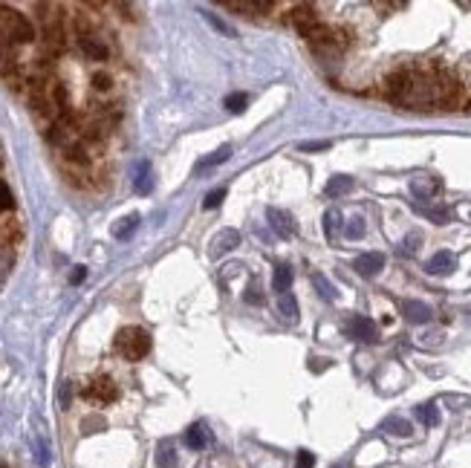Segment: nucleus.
Here are the masks:
<instances>
[{
	"mask_svg": "<svg viewBox=\"0 0 471 468\" xmlns=\"http://www.w3.org/2000/svg\"><path fill=\"white\" fill-rule=\"evenodd\" d=\"M185 445L191 448V451H203L205 445H208V431H205V425H191L185 431Z\"/></svg>",
	"mask_w": 471,
	"mask_h": 468,
	"instance_id": "15",
	"label": "nucleus"
},
{
	"mask_svg": "<svg viewBox=\"0 0 471 468\" xmlns=\"http://www.w3.org/2000/svg\"><path fill=\"white\" fill-rule=\"evenodd\" d=\"M278 312H280V318L295 324L298 321V301L287 292V295H278Z\"/></svg>",
	"mask_w": 471,
	"mask_h": 468,
	"instance_id": "19",
	"label": "nucleus"
},
{
	"mask_svg": "<svg viewBox=\"0 0 471 468\" xmlns=\"http://www.w3.org/2000/svg\"><path fill=\"white\" fill-rule=\"evenodd\" d=\"M312 287H316V292L324 298V301H335L338 298V292H335V287L330 284V280L321 275V272H316V275H312Z\"/></svg>",
	"mask_w": 471,
	"mask_h": 468,
	"instance_id": "25",
	"label": "nucleus"
},
{
	"mask_svg": "<svg viewBox=\"0 0 471 468\" xmlns=\"http://www.w3.org/2000/svg\"><path fill=\"white\" fill-rule=\"evenodd\" d=\"M402 316L411 321V324H428V321L434 318V312H431V306L422 304V301H405V304H402Z\"/></svg>",
	"mask_w": 471,
	"mask_h": 468,
	"instance_id": "8",
	"label": "nucleus"
},
{
	"mask_svg": "<svg viewBox=\"0 0 471 468\" xmlns=\"http://www.w3.org/2000/svg\"><path fill=\"white\" fill-rule=\"evenodd\" d=\"M295 468H316V457L309 451H298V460H295Z\"/></svg>",
	"mask_w": 471,
	"mask_h": 468,
	"instance_id": "35",
	"label": "nucleus"
},
{
	"mask_svg": "<svg viewBox=\"0 0 471 468\" xmlns=\"http://www.w3.org/2000/svg\"><path fill=\"white\" fill-rule=\"evenodd\" d=\"M327 148H330V142H304L301 145V150H306V153L309 150H327Z\"/></svg>",
	"mask_w": 471,
	"mask_h": 468,
	"instance_id": "40",
	"label": "nucleus"
},
{
	"mask_svg": "<svg viewBox=\"0 0 471 468\" xmlns=\"http://www.w3.org/2000/svg\"><path fill=\"white\" fill-rule=\"evenodd\" d=\"M290 287H292V269H290V266H278L275 275H272V289H275L278 295H287Z\"/></svg>",
	"mask_w": 471,
	"mask_h": 468,
	"instance_id": "20",
	"label": "nucleus"
},
{
	"mask_svg": "<svg viewBox=\"0 0 471 468\" xmlns=\"http://www.w3.org/2000/svg\"><path fill=\"white\" fill-rule=\"evenodd\" d=\"M419 243H422V237H419V234H411V237H405V248H402V252H405V255H414L417 248H419Z\"/></svg>",
	"mask_w": 471,
	"mask_h": 468,
	"instance_id": "37",
	"label": "nucleus"
},
{
	"mask_svg": "<svg viewBox=\"0 0 471 468\" xmlns=\"http://www.w3.org/2000/svg\"><path fill=\"white\" fill-rule=\"evenodd\" d=\"M116 350L128 359V361H136L142 356H148L150 350V338L139 330V327H124L119 335H116Z\"/></svg>",
	"mask_w": 471,
	"mask_h": 468,
	"instance_id": "2",
	"label": "nucleus"
},
{
	"mask_svg": "<svg viewBox=\"0 0 471 468\" xmlns=\"http://www.w3.org/2000/svg\"><path fill=\"white\" fill-rule=\"evenodd\" d=\"M200 15H203V18H205V20H208L214 29H217V32H223V35H229V38H234V35H237V32H234V29H232L226 20H220V18H217V15H211L208 9H203Z\"/></svg>",
	"mask_w": 471,
	"mask_h": 468,
	"instance_id": "27",
	"label": "nucleus"
},
{
	"mask_svg": "<svg viewBox=\"0 0 471 468\" xmlns=\"http://www.w3.org/2000/svg\"><path fill=\"white\" fill-rule=\"evenodd\" d=\"M20 67H18V55H15V47L6 44V41H0V76H4L6 81L12 76H18Z\"/></svg>",
	"mask_w": 471,
	"mask_h": 468,
	"instance_id": "10",
	"label": "nucleus"
},
{
	"mask_svg": "<svg viewBox=\"0 0 471 468\" xmlns=\"http://www.w3.org/2000/svg\"><path fill=\"white\" fill-rule=\"evenodd\" d=\"M156 465L160 468H177L179 465V457H177V445L174 443H160V451H156Z\"/></svg>",
	"mask_w": 471,
	"mask_h": 468,
	"instance_id": "18",
	"label": "nucleus"
},
{
	"mask_svg": "<svg viewBox=\"0 0 471 468\" xmlns=\"http://www.w3.org/2000/svg\"><path fill=\"white\" fill-rule=\"evenodd\" d=\"M240 246V234L234 232V229H223L217 237H214V248H211V255L214 258H220V255H226V252H232V248H237Z\"/></svg>",
	"mask_w": 471,
	"mask_h": 468,
	"instance_id": "13",
	"label": "nucleus"
},
{
	"mask_svg": "<svg viewBox=\"0 0 471 468\" xmlns=\"http://www.w3.org/2000/svg\"><path fill=\"white\" fill-rule=\"evenodd\" d=\"M0 41H6L12 47L15 44H29V41H35V26L29 23L20 12L0 6Z\"/></svg>",
	"mask_w": 471,
	"mask_h": 468,
	"instance_id": "1",
	"label": "nucleus"
},
{
	"mask_svg": "<svg viewBox=\"0 0 471 468\" xmlns=\"http://www.w3.org/2000/svg\"><path fill=\"white\" fill-rule=\"evenodd\" d=\"M411 73H414V70H396V73H390V76L385 78V92H388L393 102H399L402 92L407 90V84H411Z\"/></svg>",
	"mask_w": 471,
	"mask_h": 468,
	"instance_id": "7",
	"label": "nucleus"
},
{
	"mask_svg": "<svg viewBox=\"0 0 471 468\" xmlns=\"http://www.w3.org/2000/svg\"><path fill=\"white\" fill-rule=\"evenodd\" d=\"M353 269H356L362 277H376V275L385 269V255H382V252H364V255L356 258Z\"/></svg>",
	"mask_w": 471,
	"mask_h": 468,
	"instance_id": "5",
	"label": "nucleus"
},
{
	"mask_svg": "<svg viewBox=\"0 0 471 468\" xmlns=\"http://www.w3.org/2000/svg\"><path fill=\"white\" fill-rule=\"evenodd\" d=\"M246 104H249V96H246V92H232V96L226 99V107H229L232 113H243Z\"/></svg>",
	"mask_w": 471,
	"mask_h": 468,
	"instance_id": "30",
	"label": "nucleus"
},
{
	"mask_svg": "<svg viewBox=\"0 0 471 468\" xmlns=\"http://www.w3.org/2000/svg\"><path fill=\"white\" fill-rule=\"evenodd\" d=\"M417 419H419L425 428L439 425V411H436V404H419V408H417Z\"/></svg>",
	"mask_w": 471,
	"mask_h": 468,
	"instance_id": "26",
	"label": "nucleus"
},
{
	"mask_svg": "<svg viewBox=\"0 0 471 468\" xmlns=\"http://www.w3.org/2000/svg\"><path fill=\"white\" fill-rule=\"evenodd\" d=\"M266 220H269V226L280 234V237H292L298 229H295V220L287 214V211H280V208H266Z\"/></svg>",
	"mask_w": 471,
	"mask_h": 468,
	"instance_id": "6",
	"label": "nucleus"
},
{
	"mask_svg": "<svg viewBox=\"0 0 471 468\" xmlns=\"http://www.w3.org/2000/svg\"><path fill=\"white\" fill-rule=\"evenodd\" d=\"M12 252L9 248H0V284H4V280L9 277V269H12Z\"/></svg>",
	"mask_w": 471,
	"mask_h": 468,
	"instance_id": "32",
	"label": "nucleus"
},
{
	"mask_svg": "<svg viewBox=\"0 0 471 468\" xmlns=\"http://www.w3.org/2000/svg\"><path fill=\"white\" fill-rule=\"evenodd\" d=\"M232 156V145H223V148H217L211 156H205V160H200L197 162V171H205V168H214V165H220V162H226Z\"/></svg>",
	"mask_w": 471,
	"mask_h": 468,
	"instance_id": "24",
	"label": "nucleus"
},
{
	"mask_svg": "<svg viewBox=\"0 0 471 468\" xmlns=\"http://www.w3.org/2000/svg\"><path fill=\"white\" fill-rule=\"evenodd\" d=\"M350 188H353V176L338 174V176H333V179L324 185V194H327V197H341V194H347Z\"/></svg>",
	"mask_w": 471,
	"mask_h": 468,
	"instance_id": "21",
	"label": "nucleus"
},
{
	"mask_svg": "<svg viewBox=\"0 0 471 468\" xmlns=\"http://www.w3.org/2000/svg\"><path fill=\"white\" fill-rule=\"evenodd\" d=\"M78 49H81L87 58H93V61H105V58L110 55L107 44L99 41L96 35H84V38H78Z\"/></svg>",
	"mask_w": 471,
	"mask_h": 468,
	"instance_id": "11",
	"label": "nucleus"
},
{
	"mask_svg": "<svg viewBox=\"0 0 471 468\" xmlns=\"http://www.w3.org/2000/svg\"><path fill=\"white\" fill-rule=\"evenodd\" d=\"M58 399H61V408H70V402H73V385L70 382H61Z\"/></svg>",
	"mask_w": 471,
	"mask_h": 468,
	"instance_id": "34",
	"label": "nucleus"
},
{
	"mask_svg": "<svg viewBox=\"0 0 471 468\" xmlns=\"http://www.w3.org/2000/svg\"><path fill=\"white\" fill-rule=\"evenodd\" d=\"M290 23L298 29V32H306L309 26L318 23V15H316V9H312L309 4H301V6H295V9L290 12Z\"/></svg>",
	"mask_w": 471,
	"mask_h": 468,
	"instance_id": "9",
	"label": "nucleus"
},
{
	"mask_svg": "<svg viewBox=\"0 0 471 468\" xmlns=\"http://www.w3.org/2000/svg\"><path fill=\"white\" fill-rule=\"evenodd\" d=\"M382 431H388V433H393V436H411V433H414L411 422L402 419V416H388V419L382 422Z\"/></svg>",
	"mask_w": 471,
	"mask_h": 468,
	"instance_id": "23",
	"label": "nucleus"
},
{
	"mask_svg": "<svg viewBox=\"0 0 471 468\" xmlns=\"http://www.w3.org/2000/svg\"><path fill=\"white\" fill-rule=\"evenodd\" d=\"M0 468H6V465H0Z\"/></svg>",
	"mask_w": 471,
	"mask_h": 468,
	"instance_id": "41",
	"label": "nucleus"
},
{
	"mask_svg": "<svg viewBox=\"0 0 471 468\" xmlns=\"http://www.w3.org/2000/svg\"><path fill=\"white\" fill-rule=\"evenodd\" d=\"M84 277H87V269H84V266H76V269L70 272V284H73V287H78Z\"/></svg>",
	"mask_w": 471,
	"mask_h": 468,
	"instance_id": "38",
	"label": "nucleus"
},
{
	"mask_svg": "<svg viewBox=\"0 0 471 468\" xmlns=\"http://www.w3.org/2000/svg\"><path fill=\"white\" fill-rule=\"evenodd\" d=\"M344 234H347V240H362L364 237V220L362 217H353V220L344 226Z\"/></svg>",
	"mask_w": 471,
	"mask_h": 468,
	"instance_id": "29",
	"label": "nucleus"
},
{
	"mask_svg": "<svg viewBox=\"0 0 471 468\" xmlns=\"http://www.w3.org/2000/svg\"><path fill=\"white\" fill-rule=\"evenodd\" d=\"M133 191H136V194H150V191H153V174H150V165H148V162H139V165H136Z\"/></svg>",
	"mask_w": 471,
	"mask_h": 468,
	"instance_id": "16",
	"label": "nucleus"
},
{
	"mask_svg": "<svg viewBox=\"0 0 471 468\" xmlns=\"http://www.w3.org/2000/svg\"><path fill=\"white\" fill-rule=\"evenodd\" d=\"M12 208H15V197H12V191H9V185L0 182V214L12 211Z\"/></svg>",
	"mask_w": 471,
	"mask_h": 468,
	"instance_id": "31",
	"label": "nucleus"
},
{
	"mask_svg": "<svg viewBox=\"0 0 471 468\" xmlns=\"http://www.w3.org/2000/svg\"><path fill=\"white\" fill-rule=\"evenodd\" d=\"M454 266H457V258L443 248V252H436V255L428 260L425 269H428L431 275H448V272H454Z\"/></svg>",
	"mask_w": 471,
	"mask_h": 468,
	"instance_id": "14",
	"label": "nucleus"
},
{
	"mask_svg": "<svg viewBox=\"0 0 471 468\" xmlns=\"http://www.w3.org/2000/svg\"><path fill=\"white\" fill-rule=\"evenodd\" d=\"M414 211H417V214H422V217H428V220H434V223H439V226L451 220V211H448V208H434V205L414 203Z\"/></svg>",
	"mask_w": 471,
	"mask_h": 468,
	"instance_id": "22",
	"label": "nucleus"
},
{
	"mask_svg": "<svg viewBox=\"0 0 471 468\" xmlns=\"http://www.w3.org/2000/svg\"><path fill=\"white\" fill-rule=\"evenodd\" d=\"M84 396H87L90 402H102V404H107V402H116L119 390H116V385H113L110 379H96V382H90V385L84 388Z\"/></svg>",
	"mask_w": 471,
	"mask_h": 468,
	"instance_id": "4",
	"label": "nucleus"
},
{
	"mask_svg": "<svg viewBox=\"0 0 471 468\" xmlns=\"http://www.w3.org/2000/svg\"><path fill=\"white\" fill-rule=\"evenodd\" d=\"M136 229H139V214H128L113 226V237L116 240H131L136 234Z\"/></svg>",
	"mask_w": 471,
	"mask_h": 468,
	"instance_id": "17",
	"label": "nucleus"
},
{
	"mask_svg": "<svg viewBox=\"0 0 471 468\" xmlns=\"http://www.w3.org/2000/svg\"><path fill=\"white\" fill-rule=\"evenodd\" d=\"M338 226H341V214H338L335 208H330V211L324 214V234L333 240V237H335V232H338Z\"/></svg>",
	"mask_w": 471,
	"mask_h": 468,
	"instance_id": "28",
	"label": "nucleus"
},
{
	"mask_svg": "<svg viewBox=\"0 0 471 468\" xmlns=\"http://www.w3.org/2000/svg\"><path fill=\"white\" fill-rule=\"evenodd\" d=\"M249 304H263V295H261V289L258 287H249V292L243 295Z\"/></svg>",
	"mask_w": 471,
	"mask_h": 468,
	"instance_id": "39",
	"label": "nucleus"
},
{
	"mask_svg": "<svg viewBox=\"0 0 471 468\" xmlns=\"http://www.w3.org/2000/svg\"><path fill=\"white\" fill-rule=\"evenodd\" d=\"M411 191L417 194V200H431L439 191V179H434L428 174H419V176L411 179Z\"/></svg>",
	"mask_w": 471,
	"mask_h": 468,
	"instance_id": "12",
	"label": "nucleus"
},
{
	"mask_svg": "<svg viewBox=\"0 0 471 468\" xmlns=\"http://www.w3.org/2000/svg\"><path fill=\"white\" fill-rule=\"evenodd\" d=\"M110 84H113V81H110V76H107V73H96V76H93V87L102 90V92H105V90H110Z\"/></svg>",
	"mask_w": 471,
	"mask_h": 468,
	"instance_id": "36",
	"label": "nucleus"
},
{
	"mask_svg": "<svg viewBox=\"0 0 471 468\" xmlns=\"http://www.w3.org/2000/svg\"><path fill=\"white\" fill-rule=\"evenodd\" d=\"M223 200H226V188H214V191H208L205 194V208L211 211V208H217V205H223Z\"/></svg>",
	"mask_w": 471,
	"mask_h": 468,
	"instance_id": "33",
	"label": "nucleus"
},
{
	"mask_svg": "<svg viewBox=\"0 0 471 468\" xmlns=\"http://www.w3.org/2000/svg\"><path fill=\"white\" fill-rule=\"evenodd\" d=\"M347 332L356 341H364V344H376V341H379V327H376L370 318H364V316H353L347 321Z\"/></svg>",
	"mask_w": 471,
	"mask_h": 468,
	"instance_id": "3",
	"label": "nucleus"
}]
</instances>
